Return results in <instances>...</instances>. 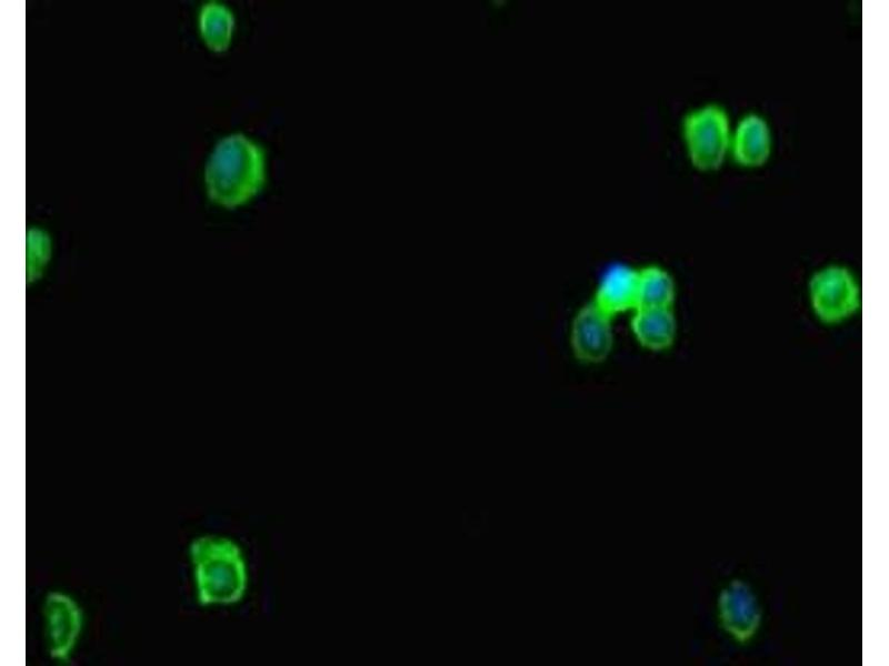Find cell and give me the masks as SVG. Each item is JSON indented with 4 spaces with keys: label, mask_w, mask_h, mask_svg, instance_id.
I'll return each instance as SVG.
<instances>
[{
    "label": "cell",
    "mask_w": 889,
    "mask_h": 666,
    "mask_svg": "<svg viewBox=\"0 0 889 666\" xmlns=\"http://www.w3.org/2000/svg\"><path fill=\"white\" fill-rule=\"evenodd\" d=\"M591 302L610 317L635 311L638 304V270L621 263L609 266Z\"/></svg>",
    "instance_id": "8"
},
{
    "label": "cell",
    "mask_w": 889,
    "mask_h": 666,
    "mask_svg": "<svg viewBox=\"0 0 889 666\" xmlns=\"http://www.w3.org/2000/svg\"><path fill=\"white\" fill-rule=\"evenodd\" d=\"M234 16L224 3L209 1L201 6L198 17L200 37L206 47L217 53L229 49L234 32Z\"/></svg>",
    "instance_id": "10"
},
{
    "label": "cell",
    "mask_w": 889,
    "mask_h": 666,
    "mask_svg": "<svg viewBox=\"0 0 889 666\" xmlns=\"http://www.w3.org/2000/svg\"><path fill=\"white\" fill-rule=\"evenodd\" d=\"M189 558L201 606L232 605L243 598L248 569L236 542L223 536H199L189 545Z\"/></svg>",
    "instance_id": "2"
},
{
    "label": "cell",
    "mask_w": 889,
    "mask_h": 666,
    "mask_svg": "<svg viewBox=\"0 0 889 666\" xmlns=\"http://www.w3.org/2000/svg\"><path fill=\"white\" fill-rule=\"evenodd\" d=\"M675 295V282L666 270L657 265L638 270L637 309H671Z\"/></svg>",
    "instance_id": "11"
},
{
    "label": "cell",
    "mask_w": 889,
    "mask_h": 666,
    "mask_svg": "<svg viewBox=\"0 0 889 666\" xmlns=\"http://www.w3.org/2000/svg\"><path fill=\"white\" fill-rule=\"evenodd\" d=\"M43 617L49 656L69 662L83 626L81 608L69 595L50 592L43 603Z\"/></svg>",
    "instance_id": "5"
},
{
    "label": "cell",
    "mask_w": 889,
    "mask_h": 666,
    "mask_svg": "<svg viewBox=\"0 0 889 666\" xmlns=\"http://www.w3.org/2000/svg\"><path fill=\"white\" fill-rule=\"evenodd\" d=\"M810 302L815 313L827 323H838L851 316L859 306V287L846 268L829 265L810 280Z\"/></svg>",
    "instance_id": "4"
},
{
    "label": "cell",
    "mask_w": 889,
    "mask_h": 666,
    "mask_svg": "<svg viewBox=\"0 0 889 666\" xmlns=\"http://www.w3.org/2000/svg\"><path fill=\"white\" fill-rule=\"evenodd\" d=\"M731 123L725 108L708 103L688 112L682 121V137L693 168L702 172L718 170L730 150Z\"/></svg>",
    "instance_id": "3"
},
{
    "label": "cell",
    "mask_w": 889,
    "mask_h": 666,
    "mask_svg": "<svg viewBox=\"0 0 889 666\" xmlns=\"http://www.w3.org/2000/svg\"><path fill=\"white\" fill-rule=\"evenodd\" d=\"M50 255V240L46 232L39 229H30L28 232V259L29 264L34 263V270L42 268Z\"/></svg>",
    "instance_id": "13"
},
{
    "label": "cell",
    "mask_w": 889,
    "mask_h": 666,
    "mask_svg": "<svg viewBox=\"0 0 889 666\" xmlns=\"http://www.w3.org/2000/svg\"><path fill=\"white\" fill-rule=\"evenodd\" d=\"M611 320L592 302L576 313L570 327V344L578 360L598 364L608 357L613 344Z\"/></svg>",
    "instance_id": "6"
},
{
    "label": "cell",
    "mask_w": 889,
    "mask_h": 666,
    "mask_svg": "<svg viewBox=\"0 0 889 666\" xmlns=\"http://www.w3.org/2000/svg\"><path fill=\"white\" fill-rule=\"evenodd\" d=\"M631 330L643 347L661 351L673 343L677 324L671 309L640 307L633 311Z\"/></svg>",
    "instance_id": "9"
},
{
    "label": "cell",
    "mask_w": 889,
    "mask_h": 666,
    "mask_svg": "<svg viewBox=\"0 0 889 666\" xmlns=\"http://www.w3.org/2000/svg\"><path fill=\"white\" fill-rule=\"evenodd\" d=\"M722 599V618L737 636H748L756 625L757 613L753 601L742 589H732Z\"/></svg>",
    "instance_id": "12"
},
{
    "label": "cell",
    "mask_w": 889,
    "mask_h": 666,
    "mask_svg": "<svg viewBox=\"0 0 889 666\" xmlns=\"http://www.w3.org/2000/svg\"><path fill=\"white\" fill-rule=\"evenodd\" d=\"M772 151V133L768 121L750 112L740 118L731 131L729 154L743 168L763 165Z\"/></svg>",
    "instance_id": "7"
},
{
    "label": "cell",
    "mask_w": 889,
    "mask_h": 666,
    "mask_svg": "<svg viewBox=\"0 0 889 666\" xmlns=\"http://www.w3.org/2000/svg\"><path fill=\"white\" fill-rule=\"evenodd\" d=\"M267 161L263 148L243 133L218 141L203 172L208 198L224 209H237L253 200L263 189Z\"/></svg>",
    "instance_id": "1"
}]
</instances>
